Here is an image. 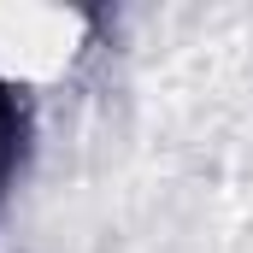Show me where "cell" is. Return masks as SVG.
<instances>
[{
  "label": "cell",
  "mask_w": 253,
  "mask_h": 253,
  "mask_svg": "<svg viewBox=\"0 0 253 253\" xmlns=\"http://www.w3.org/2000/svg\"><path fill=\"white\" fill-rule=\"evenodd\" d=\"M18 147H24V112H18V94L0 83V189L18 165Z\"/></svg>",
  "instance_id": "obj_1"
}]
</instances>
